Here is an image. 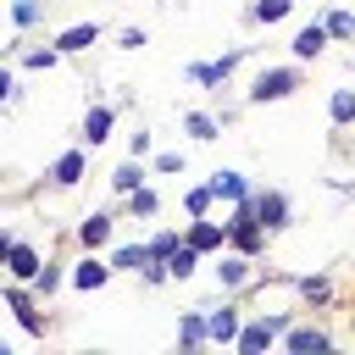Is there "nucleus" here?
Returning a JSON list of instances; mask_svg holds the SVG:
<instances>
[{
    "mask_svg": "<svg viewBox=\"0 0 355 355\" xmlns=\"http://www.w3.org/2000/svg\"><path fill=\"white\" fill-rule=\"evenodd\" d=\"M6 261H11V272H17V277H39V255H33L28 244H11V255H6Z\"/></svg>",
    "mask_w": 355,
    "mask_h": 355,
    "instance_id": "7ed1b4c3",
    "label": "nucleus"
},
{
    "mask_svg": "<svg viewBox=\"0 0 355 355\" xmlns=\"http://www.w3.org/2000/svg\"><path fill=\"white\" fill-rule=\"evenodd\" d=\"M189 133L194 139H211V116H189Z\"/></svg>",
    "mask_w": 355,
    "mask_h": 355,
    "instance_id": "b1692460",
    "label": "nucleus"
},
{
    "mask_svg": "<svg viewBox=\"0 0 355 355\" xmlns=\"http://www.w3.org/2000/svg\"><path fill=\"white\" fill-rule=\"evenodd\" d=\"M211 194H227V200H244V183H239V172H216V183H211Z\"/></svg>",
    "mask_w": 355,
    "mask_h": 355,
    "instance_id": "1a4fd4ad",
    "label": "nucleus"
},
{
    "mask_svg": "<svg viewBox=\"0 0 355 355\" xmlns=\"http://www.w3.org/2000/svg\"><path fill=\"white\" fill-rule=\"evenodd\" d=\"M216 272H222V283H244V261H222Z\"/></svg>",
    "mask_w": 355,
    "mask_h": 355,
    "instance_id": "4be33fe9",
    "label": "nucleus"
},
{
    "mask_svg": "<svg viewBox=\"0 0 355 355\" xmlns=\"http://www.w3.org/2000/svg\"><path fill=\"white\" fill-rule=\"evenodd\" d=\"M39 17V0H17V22H33Z\"/></svg>",
    "mask_w": 355,
    "mask_h": 355,
    "instance_id": "5701e85b",
    "label": "nucleus"
},
{
    "mask_svg": "<svg viewBox=\"0 0 355 355\" xmlns=\"http://www.w3.org/2000/svg\"><path fill=\"white\" fill-rule=\"evenodd\" d=\"M327 33H338V39H349V33H355V17H349V11H338V17L327 22Z\"/></svg>",
    "mask_w": 355,
    "mask_h": 355,
    "instance_id": "6ab92c4d",
    "label": "nucleus"
},
{
    "mask_svg": "<svg viewBox=\"0 0 355 355\" xmlns=\"http://www.w3.org/2000/svg\"><path fill=\"white\" fill-rule=\"evenodd\" d=\"M139 178H144L139 166H116V178H111V183H116V189H139Z\"/></svg>",
    "mask_w": 355,
    "mask_h": 355,
    "instance_id": "aec40b11",
    "label": "nucleus"
},
{
    "mask_svg": "<svg viewBox=\"0 0 355 355\" xmlns=\"http://www.w3.org/2000/svg\"><path fill=\"white\" fill-rule=\"evenodd\" d=\"M6 89H11V78H6V72H0V100H6Z\"/></svg>",
    "mask_w": 355,
    "mask_h": 355,
    "instance_id": "a878e982",
    "label": "nucleus"
},
{
    "mask_svg": "<svg viewBox=\"0 0 355 355\" xmlns=\"http://www.w3.org/2000/svg\"><path fill=\"white\" fill-rule=\"evenodd\" d=\"M11 311L22 316V327H28V333H39V316L28 311V294H11Z\"/></svg>",
    "mask_w": 355,
    "mask_h": 355,
    "instance_id": "dca6fc26",
    "label": "nucleus"
},
{
    "mask_svg": "<svg viewBox=\"0 0 355 355\" xmlns=\"http://www.w3.org/2000/svg\"><path fill=\"white\" fill-rule=\"evenodd\" d=\"M294 83H300V78H294V72H288V67H277V72H261V78H255V89H250V94H255V100H283V94H288V89H294Z\"/></svg>",
    "mask_w": 355,
    "mask_h": 355,
    "instance_id": "f257e3e1",
    "label": "nucleus"
},
{
    "mask_svg": "<svg viewBox=\"0 0 355 355\" xmlns=\"http://www.w3.org/2000/svg\"><path fill=\"white\" fill-rule=\"evenodd\" d=\"M89 44H94V22H89V28H67V33H61V50H89Z\"/></svg>",
    "mask_w": 355,
    "mask_h": 355,
    "instance_id": "423d86ee",
    "label": "nucleus"
},
{
    "mask_svg": "<svg viewBox=\"0 0 355 355\" xmlns=\"http://www.w3.org/2000/svg\"><path fill=\"white\" fill-rule=\"evenodd\" d=\"M333 116H338V122H349V116H355V94H349V89H338V94H333Z\"/></svg>",
    "mask_w": 355,
    "mask_h": 355,
    "instance_id": "a211bd4d",
    "label": "nucleus"
},
{
    "mask_svg": "<svg viewBox=\"0 0 355 355\" xmlns=\"http://www.w3.org/2000/svg\"><path fill=\"white\" fill-rule=\"evenodd\" d=\"M72 283H78V288H100V283H105V266H100V261H83V266L72 272Z\"/></svg>",
    "mask_w": 355,
    "mask_h": 355,
    "instance_id": "39448f33",
    "label": "nucleus"
},
{
    "mask_svg": "<svg viewBox=\"0 0 355 355\" xmlns=\"http://www.w3.org/2000/svg\"><path fill=\"white\" fill-rule=\"evenodd\" d=\"M327 44V28H300V39H294V55H316Z\"/></svg>",
    "mask_w": 355,
    "mask_h": 355,
    "instance_id": "20e7f679",
    "label": "nucleus"
},
{
    "mask_svg": "<svg viewBox=\"0 0 355 355\" xmlns=\"http://www.w3.org/2000/svg\"><path fill=\"white\" fill-rule=\"evenodd\" d=\"M283 11H288V0H261V6L250 11V17H255V22H277Z\"/></svg>",
    "mask_w": 355,
    "mask_h": 355,
    "instance_id": "2eb2a0df",
    "label": "nucleus"
},
{
    "mask_svg": "<svg viewBox=\"0 0 355 355\" xmlns=\"http://www.w3.org/2000/svg\"><path fill=\"white\" fill-rule=\"evenodd\" d=\"M111 266H144V250H139V244H133V250H116Z\"/></svg>",
    "mask_w": 355,
    "mask_h": 355,
    "instance_id": "412c9836",
    "label": "nucleus"
},
{
    "mask_svg": "<svg viewBox=\"0 0 355 355\" xmlns=\"http://www.w3.org/2000/svg\"><path fill=\"white\" fill-rule=\"evenodd\" d=\"M283 216H288L283 194H261V200H255V222H266V227H283Z\"/></svg>",
    "mask_w": 355,
    "mask_h": 355,
    "instance_id": "f03ea898",
    "label": "nucleus"
},
{
    "mask_svg": "<svg viewBox=\"0 0 355 355\" xmlns=\"http://www.w3.org/2000/svg\"><path fill=\"white\" fill-rule=\"evenodd\" d=\"M6 255H11V239H6V233H0V261H6Z\"/></svg>",
    "mask_w": 355,
    "mask_h": 355,
    "instance_id": "393cba45",
    "label": "nucleus"
},
{
    "mask_svg": "<svg viewBox=\"0 0 355 355\" xmlns=\"http://www.w3.org/2000/svg\"><path fill=\"white\" fill-rule=\"evenodd\" d=\"M105 128H111V111H105V105H100V111H89V122H83L89 144H100V139H105Z\"/></svg>",
    "mask_w": 355,
    "mask_h": 355,
    "instance_id": "0eeeda50",
    "label": "nucleus"
},
{
    "mask_svg": "<svg viewBox=\"0 0 355 355\" xmlns=\"http://www.w3.org/2000/svg\"><path fill=\"white\" fill-rule=\"evenodd\" d=\"M211 244H222V227H211V222H200V227L189 233V250H211Z\"/></svg>",
    "mask_w": 355,
    "mask_h": 355,
    "instance_id": "9d476101",
    "label": "nucleus"
},
{
    "mask_svg": "<svg viewBox=\"0 0 355 355\" xmlns=\"http://www.w3.org/2000/svg\"><path fill=\"white\" fill-rule=\"evenodd\" d=\"M105 233H111V222H105V216H89V222H83V244H89V250H94V244H105Z\"/></svg>",
    "mask_w": 355,
    "mask_h": 355,
    "instance_id": "ddd939ff",
    "label": "nucleus"
},
{
    "mask_svg": "<svg viewBox=\"0 0 355 355\" xmlns=\"http://www.w3.org/2000/svg\"><path fill=\"white\" fill-rule=\"evenodd\" d=\"M166 272H172V277H189V272H194V250H178V244H172V255H166Z\"/></svg>",
    "mask_w": 355,
    "mask_h": 355,
    "instance_id": "9b49d317",
    "label": "nucleus"
},
{
    "mask_svg": "<svg viewBox=\"0 0 355 355\" xmlns=\"http://www.w3.org/2000/svg\"><path fill=\"white\" fill-rule=\"evenodd\" d=\"M288 349L311 355V349H327V338H322V333H288Z\"/></svg>",
    "mask_w": 355,
    "mask_h": 355,
    "instance_id": "4468645a",
    "label": "nucleus"
},
{
    "mask_svg": "<svg viewBox=\"0 0 355 355\" xmlns=\"http://www.w3.org/2000/svg\"><path fill=\"white\" fill-rule=\"evenodd\" d=\"M205 333H211V338H233V316H227V311H216V316L205 322Z\"/></svg>",
    "mask_w": 355,
    "mask_h": 355,
    "instance_id": "f3484780",
    "label": "nucleus"
},
{
    "mask_svg": "<svg viewBox=\"0 0 355 355\" xmlns=\"http://www.w3.org/2000/svg\"><path fill=\"white\" fill-rule=\"evenodd\" d=\"M78 172H83V155H78V150L55 161V183H78Z\"/></svg>",
    "mask_w": 355,
    "mask_h": 355,
    "instance_id": "6e6552de",
    "label": "nucleus"
},
{
    "mask_svg": "<svg viewBox=\"0 0 355 355\" xmlns=\"http://www.w3.org/2000/svg\"><path fill=\"white\" fill-rule=\"evenodd\" d=\"M277 333V322H261V327H250V333H239V349H261L266 338Z\"/></svg>",
    "mask_w": 355,
    "mask_h": 355,
    "instance_id": "f8f14e48",
    "label": "nucleus"
}]
</instances>
